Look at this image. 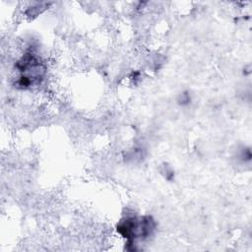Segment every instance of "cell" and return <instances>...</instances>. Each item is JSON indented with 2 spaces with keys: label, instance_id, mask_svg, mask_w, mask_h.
<instances>
[{
  "label": "cell",
  "instance_id": "6da1fadb",
  "mask_svg": "<svg viewBox=\"0 0 252 252\" xmlns=\"http://www.w3.org/2000/svg\"><path fill=\"white\" fill-rule=\"evenodd\" d=\"M156 221L151 216L128 217L122 219L117 224V232L126 238L127 244L131 245L138 239L150 237L156 229Z\"/></svg>",
  "mask_w": 252,
  "mask_h": 252
},
{
  "label": "cell",
  "instance_id": "7a4b0ae2",
  "mask_svg": "<svg viewBox=\"0 0 252 252\" xmlns=\"http://www.w3.org/2000/svg\"><path fill=\"white\" fill-rule=\"evenodd\" d=\"M17 68L22 73L18 84L26 88L39 83L44 74V68L39 59L32 53H26L17 63Z\"/></svg>",
  "mask_w": 252,
  "mask_h": 252
}]
</instances>
